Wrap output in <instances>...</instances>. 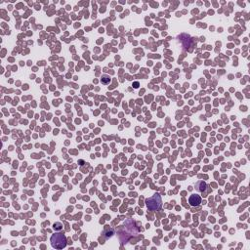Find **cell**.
I'll list each match as a JSON object with an SVG mask.
<instances>
[{
	"mask_svg": "<svg viewBox=\"0 0 250 250\" xmlns=\"http://www.w3.org/2000/svg\"><path fill=\"white\" fill-rule=\"evenodd\" d=\"M66 237L62 233H55L51 237V245L56 249H63L66 246Z\"/></svg>",
	"mask_w": 250,
	"mask_h": 250,
	"instance_id": "1",
	"label": "cell"
},
{
	"mask_svg": "<svg viewBox=\"0 0 250 250\" xmlns=\"http://www.w3.org/2000/svg\"><path fill=\"white\" fill-rule=\"evenodd\" d=\"M146 205L151 210H157L161 207V198L158 194H155L153 196L148 198L146 200Z\"/></svg>",
	"mask_w": 250,
	"mask_h": 250,
	"instance_id": "2",
	"label": "cell"
},
{
	"mask_svg": "<svg viewBox=\"0 0 250 250\" xmlns=\"http://www.w3.org/2000/svg\"><path fill=\"white\" fill-rule=\"evenodd\" d=\"M189 203L192 206H198L201 203V198L198 194H192L189 198Z\"/></svg>",
	"mask_w": 250,
	"mask_h": 250,
	"instance_id": "3",
	"label": "cell"
},
{
	"mask_svg": "<svg viewBox=\"0 0 250 250\" xmlns=\"http://www.w3.org/2000/svg\"><path fill=\"white\" fill-rule=\"evenodd\" d=\"M196 191H198V192H204L206 190L207 185H206V183L203 182V181H198V182L196 183Z\"/></svg>",
	"mask_w": 250,
	"mask_h": 250,
	"instance_id": "4",
	"label": "cell"
},
{
	"mask_svg": "<svg viewBox=\"0 0 250 250\" xmlns=\"http://www.w3.org/2000/svg\"><path fill=\"white\" fill-rule=\"evenodd\" d=\"M109 82H111V78H109V76H107V75H104V76H102V83L103 84H109Z\"/></svg>",
	"mask_w": 250,
	"mask_h": 250,
	"instance_id": "5",
	"label": "cell"
},
{
	"mask_svg": "<svg viewBox=\"0 0 250 250\" xmlns=\"http://www.w3.org/2000/svg\"><path fill=\"white\" fill-rule=\"evenodd\" d=\"M62 228H63V225H62L61 223H55L54 224V229L56 231H59V230H62Z\"/></svg>",
	"mask_w": 250,
	"mask_h": 250,
	"instance_id": "6",
	"label": "cell"
},
{
	"mask_svg": "<svg viewBox=\"0 0 250 250\" xmlns=\"http://www.w3.org/2000/svg\"><path fill=\"white\" fill-rule=\"evenodd\" d=\"M134 85H135V86H134V87H135V88H137V87H138V85H139V83H135V84H134Z\"/></svg>",
	"mask_w": 250,
	"mask_h": 250,
	"instance_id": "7",
	"label": "cell"
}]
</instances>
